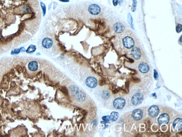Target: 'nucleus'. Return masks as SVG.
<instances>
[{"mask_svg":"<svg viewBox=\"0 0 182 137\" xmlns=\"http://www.w3.org/2000/svg\"><path fill=\"white\" fill-rule=\"evenodd\" d=\"M119 36L118 43L119 47L121 46V49L123 50H128L133 48L135 45V40L134 38L129 34H123Z\"/></svg>","mask_w":182,"mask_h":137,"instance_id":"obj_1","label":"nucleus"},{"mask_svg":"<svg viewBox=\"0 0 182 137\" xmlns=\"http://www.w3.org/2000/svg\"><path fill=\"white\" fill-rule=\"evenodd\" d=\"M129 54L132 56V57L134 58L136 60H139L142 57V52L140 48L138 47H133V48L131 49Z\"/></svg>","mask_w":182,"mask_h":137,"instance_id":"obj_2","label":"nucleus"},{"mask_svg":"<svg viewBox=\"0 0 182 137\" xmlns=\"http://www.w3.org/2000/svg\"><path fill=\"white\" fill-rule=\"evenodd\" d=\"M132 117L135 121H140L144 117V111L141 108L136 109L132 111Z\"/></svg>","mask_w":182,"mask_h":137,"instance_id":"obj_3","label":"nucleus"},{"mask_svg":"<svg viewBox=\"0 0 182 137\" xmlns=\"http://www.w3.org/2000/svg\"><path fill=\"white\" fill-rule=\"evenodd\" d=\"M126 105V100L123 98L119 97L116 98L113 101L114 107L117 110H121L124 108Z\"/></svg>","mask_w":182,"mask_h":137,"instance_id":"obj_4","label":"nucleus"},{"mask_svg":"<svg viewBox=\"0 0 182 137\" xmlns=\"http://www.w3.org/2000/svg\"><path fill=\"white\" fill-rule=\"evenodd\" d=\"M143 101V96L140 93H136L131 98L132 104L135 106L141 104Z\"/></svg>","mask_w":182,"mask_h":137,"instance_id":"obj_5","label":"nucleus"},{"mask_svg":"<svg viewBox=\"0 0 182 137\" xmlns=\"http://www.w3.org/2000/svg\"><path fill=\"white\" fill-rule=\"evenodd\" d=\"M160 112V108L158 106L153 105L148 109V114L152 118H155L158 116Z\"/></svg>","mask_w":182,"mask_h":137,"instance_id":"obj_6","label":"nucleus"},{"mask_svg":"<svg viewBox=\"0 0 182 137\" xmlns=\"http://www.w3.org/2000/svg\"><path fill=\"white\" fill-rule=\"evenodd\" d=\"M170 120V115H169L168 113H164L160 115V116L159 117L158 119V122L160 125H161V124H167L169 123Z\"/></svg>","mask_w":182,"mask_h":137,"instance_id":"obj_7","label":"nucleus"},{"mask_svg":"<svg viewBox=\"0 0 182 137\" xmlns=\"http://www.w3.org/2000/svg\"><path fill=\"white\" fill-rule=\"evenodd\" d=\"M88 10L89 13L92 15H98L100 13L101 8L97 4H91L89 6Z\"/></svg>","mask_w":182,"mask_h":137,"instance_id":"obj_8","label":"nucleus"},{"mask_svg":"<svg viewBox=\"0 0 182 137\" xmlns=\"http://www.w3.org/2000/svg\"><path fill=\"white\" fill-rule=\"evenodd\" d=\"M85 83L86 85H87L88 87H89V88H93L97 87L98 84V81L95 78L90 76V77H88V78L86 79L85 81Z\"/></svg>","mask_w":182,"mask_h":137,"instance_id":"obj_9","label":"nucleus"},{"mask_svg":"<svg viewBox=\"0 0 182 137\" xmlns=\"http://www.w3.org/2000/svg\"><path fill=\"white\" fill-rule=\"evenodd\" d=\"M113 29L116 33L118 34H121L124 32L125 30V27L122 23L118 22L114 24Z\"/></svg>","mask_w":182,"mask_h":137,"instance_id":"obj_10","label":"nucleus"},{"mask_svg":"<svg viewBox=\"0 0 182 137\" xmlns=\"http://www.w3.org/2000/svg\"><path fill=\"white\" fill-rule=\"evenodd\" d=\"M173 127L175 132H179L181 130L182 121L181 118H177L174 121L173 124Z\"/></svg>","mask_w":182,"mask_h":137,"instance_id":"obj_11","label":"nucleus"},{"mask_svg":"<svg viewBox=\"0 0 182 137\" xmlns=\"http://www.w3.org/2000/svg\"><path fill=\"white\" fill-rule=\"evenodd\" d=\"M53 42L52 39L49 38H45L43 39L42 45L43 47L45 48H50L53 45Z\"/></svg>","mask_w":182,"mask_h":137,"instance_id":"obj_12","label":"nucleus"},{"mask_svg":"<svg viewBox=\"0 0 182 137\" xmlns=\"http://www.w3.org/2000/svg\"><path fill=\"white\" fill-rule=\"evenodd\" d=\"M138 69L142 73L145 74L149 72L150 70L149 65L146 63H141L138 65Z\"/></svg>","mask_w":182,"mask_h":137,"instance_id":"obj_13","label":"nucleus"},{"mask_svg":"<svg viewBox=\"0 0 182 137\" xmlns=\"http://www.w3.org/2000/svg\"><path fill=\"white\" fill-rule=\"evenodd\" d=\"M38 64L35 61H30L28 64L29 69L32 71H35L38 68Z\"/></svg>","mask_w":182,"mask_h":137,"instance_id":"obj_14","label":"nucleus"},{"mask_svg":"<svg viewBox=\"0 0 182 137\" xmlns=\"http://www.w3.org/2000/svg\"><path fill=\"white\" fill-rule=\"evenodd\" d=\"M36 46L33 45H31L28 47V48L26 49L25 51L27 54H33V53L36 51Z\"/></svg>","mask_w":182,"mask_h":137,"instance_id":"obj_15","label":"nucleus"},{"mask_svg":"<svg viewBox=\"0 0 182 137\" xmlns=\"http://www.w3.org/2000/svg\"><path fill=\"white\" fill-rule=\"evenodd\" d=\"M110 117V120H112V121H115L118 119L119 117V114L118 113H116V112H113V113L111 114Z\"/></svg>","mask_w":182,"mask_h":137,"instance_id":"obj_16","label":"nucleus"},{"mask_svg":"<svg viewBox=\"0 0 182 137\" xmlns=\"http://www.w3.org/2000/svg\"><path fill=\"white\" fill-rule=\"evenodd\" d=\"M137 2V0H132V5L131 7V10L132 12H135L136 10Z\"/></svg>","mask_w":182,"mask_h":137,"instance_id":"obj_17","label":"nucleus"},{"mask_svg":"<svg viewBox=\"0 0 182 137\" xmlns=\"http://www.w3.org/2000/svg\"><path fill=\"white\" fill-rule=\"evenodd\" d=\"M128 21L131 27H132V28L133 29V19L131 16V15L130 14H128Z\"/></svg>","mask_w":182,"mask_h":137,"instance_id":"obj_18","label":"nucleus"},{"mask_svg":"<svg viewBox=\"0 0 182 137\" xmlns=\"http://www.w3.org/2000/svg\"><path fill=\"white\" fill-rule=\"evenodd\" d=\"M41 6L42 11H43V16H44L45 14H46V11H47V8H46V6H45L44 3H43V2H41Z\"/></svg>","mask_w":182,"mask_h":137,"instance_id":"obj_19","label":"nucleus"},{"mask_svg":"<svg viewBox=\"0 0 182 137\" xmlns=\"http://www.w3.org/2000/svg\"><path fill=\"white\" fill-rule=\"evenodd\" d=\"M20 52H21L20 48H16L14 49L13 51H12L11 54V55H17L18 54H20Z\"/></svg>","mask_w":182,"mask_h":137,"instance_id":"obj_20","label":"nucleus"},{"mask_svg":"<svg viewBox=\"0 0 182 137\" xmlns=\"http://www.w3.org/2000/svg\"><path fill=\"white\" fill-rule=\"evenodd\" d=\"M181 30H182V26H181V24H178L177 27H176V31H177V33H180L181 32Z\"/></svg>","mask_w":182,"mask_h":137,"instance_id":"obj_21","label":"nucleus"},{"mask_svg":"<svg viewBox=\"0 0 182 137\" xmlns=\"http://www.w3.org/2000/svg\"><path fill=\"white\" fill-rule=\"evenodd\" d=\"M103 120L104 121H106V122H108V121H109L110 120V116H105L103 117Z\"/></svg>","mask_w":182,"mask_h":137,"instance_id":"obj_22","label":"nucleus"},{"mask_svg":"<svg viewBox=\"0 0 182 137\" xmlns=\"http://www.w3.org/2000/svg\"><path fill=\"white\" fill-rule=\"evenodd\" d=\"M113 5L114 6H117L118 5V0H113L112 1Z\"/></svg>","mask_w":182,"mask_h":137,"instance_id":"obj_23","label":"nucleus"},{"mask_svg":"<svg viewBox=\"0 0 182 137\" xmlns=\"http://www.w3.org/2000/svg\"><path fill=\"white\" fill-rule=\"evenodd\" d=\"M154 71H155V73H154V74H155V79L156 80H157L158 78V73L156 72V71L155 70H154Z\"/></svg>","mask_w":182,"mask_h":137,"instance_id":"obj_24","label":"nucleus"},{"mask_svg":"<svg viewBox=\"0 0 182 137\" xmlns=\"http://www.w3.org/2000/svg\"><path fill=\"white\" fill-rule=\"evenodd\" d=\"M20 48L21 52H24L25 51V48L24 47H21Z\"/></svg>","mask_w":182,"mask_h":137,"instance_id":"obj_25","label":"nucleus"},{"mask_svg":"<svg viewBox=\"0 0 182 137\" xmlns=\"http://www.w3.org/2000/svg\"><path fill=\"white\" fill-rule=\"evenodd\" d=\"M123 0H118V5L121 6L123 4Z\"/></svg>","mask_w":182,"mask_h":137,"instance_id":"obj_26","label":"nucleus"},{"mask_svg":"<svg viewBox=\"0 0 182 137\" xmlns=\"http://www.w3.org/2000/svg\"><path fill=\"white\" fill-rule=\"evenodd\" d=\"M59 1L62 2H69L70 1V0H59Z\"/></svg>","mask_w":182,"mask_h":137,"instance_id":"obj_27","label":"nucleus"},{"mask_svg":"<svg viewBox=\"0 0 182 137\" xmlns=\"http://www.w3.org/2000/svg\"><path fill=\"white\" fill-rule=\"evenodd\" d=\"M181 38H182V36H180V39H179V41H180V45L181 44V42H182V40H181Z\"/></svg>","mask_w":182,"mask_h":137,"instance_id":"obj_28","label":"nucleus"}]
</instances>
